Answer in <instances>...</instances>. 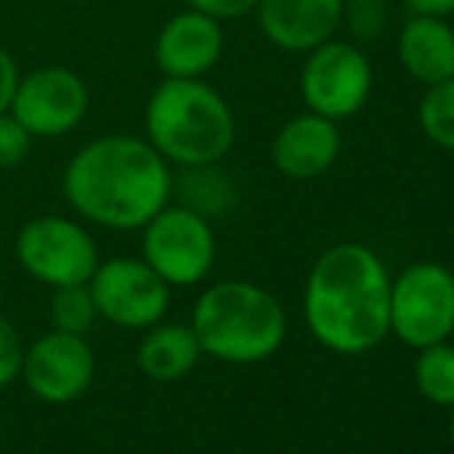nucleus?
Masks as SVG:
<instances>
[{"mask_svg":"<svg viewBox=\"0 0 454 454\" xmlns=\"http://www.w3.org/2000/svg\"><path fill=\"white\" fill-rule=\"evenodd\" d=\"M62 198L102 229H143L174 198V168L137 133H102L84 143L62 170Z\"/></svg>","mask_w":454,"mask_h":454,"instance_id":"nucleus-1","label":"nucleus"},{"mask_svg":"<svg viewBox=\"0 0 454 454\" xmlns=\"http://www.w3.org/2000/svg\"><path fill=\"white\" fill-rule=\"evenodd\" d=\"M389 278L371 247L343 241L316 260L303 291V316L325 349L359 356L389 334Z\"/></svg>","mask_w":454,"mask_h":454,"instance_id":"nucleus-2","label":"nucleus"},{"mask_svg":"<svg viewBox=\"0 0 454 454\" xmlns=\"http://www.w3.org/2000/svg\"><path fill=\"white\" fill-rule=\"evenodd\" d=\"M143 137L170 168H207L232 149L235 114L204 78H161L145 99Z\"/></svg>","mask_w":454,"mask_h":454,"instance_id":"nucleus-3","label":"nucleus"},{"mask_svg":"<svg viewBox=\"0 0 454 454\" xmlns=\"http://www.w3.org/2000/svg\"><path fill=\"white\" fill-rule=\"evenodd\" d=\"M192 331L201 353L220 362L254 364L270 359L285 343V309L254 281H216L198 297Z\"/></svg>","mask_w":454,"mask_h":454,"instance_id":"nucleus-4","label":"nucleus"},{"mask_svg":"<svg viewBox=\"0 0 454 454\" xmlns=\"http://www.w3.org/2000/svg\"><path fill=\"white\" fill-rule=\"evenodd\" d=\"M389 331L424 349L454 334V272L442 263H411L389 285Z\"/></svg>","mask_w":454,"mask_h":454,"instance_id":"nucleus-5","label":"nucleus"},{"mask_svg":"<svg viewBox=\"0 0 454 454\" xmlns=\"http://www.w3.org/2000/svg\"><path fill=\"white\" fill-rule=\"evenodd\" d=\"M16 260L41 285H84L99 266V247L81 220L47 214L19 229Z\"/></svg>","mask_w":454,"mask_h":454,"instance_id":"nucleus-6","label":"nucleus"},{"mask_svg":"<svg viewBox=\"0 0 454 454\" xmlns=\"http://www.w3.org/2000/svg\"><path fill=\"white\" fill-rule=\"evenodd\" d=\"M143 260L170 287L204 281L216 260V235L207 216L185 204H164L143 226Z\"/></svg>","mask_w":454,"mask_h":454,"instance_id":"nucleus-7","label":"nucleus"},{"mask_svg":"<svg viewBox=\"0 0 454 454\" xmlns=\"http://www.w3.org/2000/svg\"><path fill=\"white\" fill-rule=\"evenodd\" d=\"M90 112V87L68 66H37L22 72L10 114L35 139H62Z\"/></svg>","mask_w":454,"mask_h":454,"instance_id":"nucleus-8","label":"nucleus"},{"mask_svg":"<svg viewBox=\"0 0 454 454\" xmlns=\"http://www.w3.org/2000/svg\"><path fill=\"white\" fill-rule=\"evenodd\" d=\"M371 87H374V72L368 56L356 43L331 37L306 53L300 72V96L306 102V112L331 121L353 118L364 108Z\"/></svg>","mask_w":454,"mask_h":454,"instance_id":"nucleus-9","label":"nucleus"},{"mask_svg":"<svg viewBox=\"0 0 454 454\" xmlns=\"http://www.w3.org/2000/svg\"><path fill=\"white\" fill-rule=\"evenodd\" d=\"M96 312L121 328H152L170 306V285L143 257H114L90 275Z\"/></svg>","mask_w":454,"mask_h":454,"instance_id":"nucleus-10","label":"nucleus"},{"mask_svg":"<svg viewBox=\"0 0 454 454\" xmlns=\"http://www.w3.org/2000/svg\"><path fill=\"white\" fill-rule=\"evenodd\" d=\"M93 371L96 359L84 334H68L56 328L37 337L22 359V377L28 389L50 405H66L84 395L93 383Z\"/></svg>","mask_w":454,"mask_h":454,"instance_id":"nucleus-11","label":"nucleus"},{"mask_svg":"<svg viewBox=\"0 0 454 454\" xmlns=\"http://www.w3.org/2000/svg\"><path fill=\"white\" fill-rule=\"evenodd\" d=\"M226 50L223 22L192 6L174 12L155 35V66L164 78H204Z\"/></svg>","mask_w":454,"mask_h":454,"instance_id":"nucleus-12","label":"nucleus"},{"mask_svg":"<svg viewBox=\"0 0 454 454\" xmlns=\"http://www.w3.org/2000/svg\"><path fill=\"white\" fill-rule=\"evenodd\" d=\"M260 31L285 53H309L343 25V0H260Z\"/></svg>","mask_w":454,"mask_h":454,"instance_id":"nucleus-13","label":"nucleus"},{"mask_svg":"<svg viewBox=\"0 0 454 454\" xmlns=\"http://www.w3.org/2000/svg\"><path fill=\"white\" fill-rule=\"evenodd\" d=\"M340 127L337 121L316 112L285 121L272 137V164L287 180H316L334 168L340 155Z\"/></svg>","mask_w":454,"mask_h":454,"instance_id":"nucleus-14","label":"nucleus"},{"mask_svg":"<svg viewBox=\"0 0 454 454\" xmlns=\"http://www.w3.org/2000/svg\"><path fill=\"white\" fill-rule=\"evenodd\" d=\"M395 53L418 84L433 87L454 78V25L445 16L414 12L399 31Z\"/></svg>","mask_w":454,"mask_h":454,"instance_id":"nucleus-15","label":"nucleus"},{"mask_svg":"<svg viewBox=\"0 0 454 454\" xmlns=\"http://www.w3.org/2000/svg\"><path fill=\"white\" fill-rule=\"evenodd\" d=\"M201 359L198 337L185 325H152L139 340L137 362L139 371L152 380H180Z\"/></svg>","mask_w":454,"mask_h":454,"instance_id":"nucleus-16","label":"nucleus"},{"mask_svg":"<svg viewBox=\"0 0 454 454\" xmlns=\"http://www.w3.org/2000/svg\"><path fill=\"white\" fill-rule=\"evenodd\" d=\"M414 383H418V393L433 405H454V347L449 340L418 349Z\"/></svg>","mask_w":454,"mask_h":454,"instance_id":"nucleus-17","label":"nucleus"},{"mask_svg":"<svg viewBox=\"0 0 454 454\" xmlns=\"http://www.w3.org/2000/svg\"><path fill=\"white\" fill-rule=\"evenodd\" d=\"M174 192L183 195L180 204L198 210V214H204V216L220 214L229 204V198H232L229 183L216 174V164H207V168H185L180 180L174 176Z\"/></svg>","mask_w":454,"mask_h":454,"instance_id":"nucleus-18","label":"nucleus"},{"mask_svg":"<svg viewBox=\"0 0 454 454\" xmlns=\"http://www.w3.org/2000/svg\"><path fill=\"white\" fill-rule=\"evenodd\" d=\"M99 318L93 303L90 285H66L56 287L53 300H50V322L56 331H68V334H87L93 322Z\"/></svg>","mask_w":454,"mask_h":454,"instance_id":"nucleus-19","label":"nucleus"},{"mask_svg":"<svg viewBox=\"0 0 454 454\" xmlns=\"http://www.w3.org/2000/svg\"><path fill=\"white\" fill-rule=\"evenodd\" d=\"M420 130L439 149L454 152V78L442 84L427 87V96L420 99Z\"/></svg>","mask_w":454,"mask_h":454,"instance_id":"nucleus-20","label":"nucleus"},{"mask_svg":"<svg viewBox=\"0 0 454 454\" xmlns=\"http://www.w3.org/2000/svg\"><path fill=\"white\" fill-rule=\"evenodd\" d=\"M343 22L356 41H374L389 22V0H343Z\"/></svg>","mask_w":454,"mask_h":454,"instance_id":"nucleus-21","label":"nucleus"},{"mask_svg":"<svg viewBox=\"0 0 454 454\" xmlns=\"http://www.w3.org/2000/svg\"><path fill=\"white\" fill-rule=\"evenodd\" d=\"M31 143L35 137L10 112H0V170L19 168L31 155Z\"/></svg>","mask_w":454,"mask_h":454,"instance_id":"nucleus-22","label":"nucleus"},{"mask_svg":"<svg viewBox=\"0 0 454 454\" xmlns=\"http://www.w3.org/2000/svg\"><path fill=\"white\" fill-rule=\"evenodd\" d=\"M22 359H25L22 337L0 316V387H6V383H12L22 374Z\"/></svg>","mask_w":454,"mask_h":454,"instance_id":"nucleus-23","label":"nucleus"},{"mask_svg":"<svg viewBox=\"0 0 454 454\" xmlns=\"http://www.w3.org/2000/svg\"><path fill=\"white\" fill-rule=\"evenodd\" d=\"M260 0H185V6L198 12H207V16L220 19V22H232V19H241L247 12L257 10Z\"/></svg>","mask_w":454,"mask_h":454,"instance_id":"nucleus-24","label":"nucleus"},{"mask_svg":"<svg viewBox=\"0 0 454 454\" xmlns=\"http://www.w3.org/2000/svg\"><path fill=\"white\" fill-rule=\"evenodd\" d=\"M19 78H22V68H19L16 56L0 43V112H10V102L16 96Z\"/></svg>","mask_w":454,"mask_h":454,"instance_id":"nucleus-25","label":"nucleus"},{"mask_svg":"<svg viewBox=\"0 0 454 454\" xmlns=\"http://www.w3.org/2000/svg\"><path fill=\"white\" fill-rule=\"evenodd\" d=\"M411 12H420V16H445L449 19L454 12V0H402Z\"/></svg>","mask_w":454,"mask_h":454,"instance_id":"nucleus-26","label":"nucleus"},{"mask_svg":"<svg viewBox=\"0 0 454 454\" xmlns=\"http://www.w3.org/2000/svg\"><path fill=\"white\" fill-rule=\"evenodd\" d=\"M449 439H451V449H454V405H451V420H449Z\"/></svg>","mask_w":454,"mask_h":454,"instance_id":"nucleus-27","label":"nucleus"}]
</instances>
